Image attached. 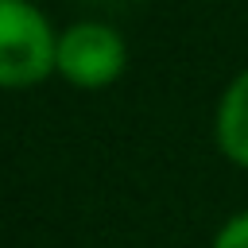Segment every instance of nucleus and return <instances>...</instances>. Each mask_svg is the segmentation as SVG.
I'll list each match as a JSON object with an SVG mask.
<instances>
[{"mask_svg": "<svg viewBox=\"0 0 248 248\" xmlns=\"http://www.w3.org/2000/svg\"><path fill=\"white\" fill-rule=\"evenodd\" d=\"M213 248H248V209L236 213V217H229V221L221 225Z\"/></svg>", "mask_w": 248, "mask_h": 248, "instance_id": "20e7f679", "label": "nucleus"}, {"mask_svg": "<svg viewBox=\"0 0 248 248\" xmlns=\"http://www.w3.org/2000/svg\"><path fill=\"white\" fill-rule=\"evenodd\" d=\"M58 39L31 0H0V85H31L54 70Z\"/></svg>", "mask_w": 248, "mask_h": 248, "instance_id": "f257e3e1", "label": "nucleus"}, {"mask_svg": "<svg viewBox=\"0 0 248 248\" xmlns=\"http://www.w3.org/2000/svg\"><path fill=\"white\" fill-rule=\"evenodd\" d=\"M217 143L232 163L248 167V70L232 78L217 105Z\"/></svg>", "mask_w": 248, "mask_h": 248, "instance_id": "7ed1b4c3", "label": "nucleus"}, {"mask_svg": "<svg viewBox=\"0 0 248 248\" xmlns=\"http://www.w3.org/2000/svg\"><path fill=\"white\" fill-rule=\"evenodd\" d=\"M54 66L74 81V85H108L124 70V43L108 23H74L58 39V58Z\"/></svg>", "mask_w": 248, "mask_h": 248, "instance_id": "f03ea898", "label": "nucleus"}]
</instances>
